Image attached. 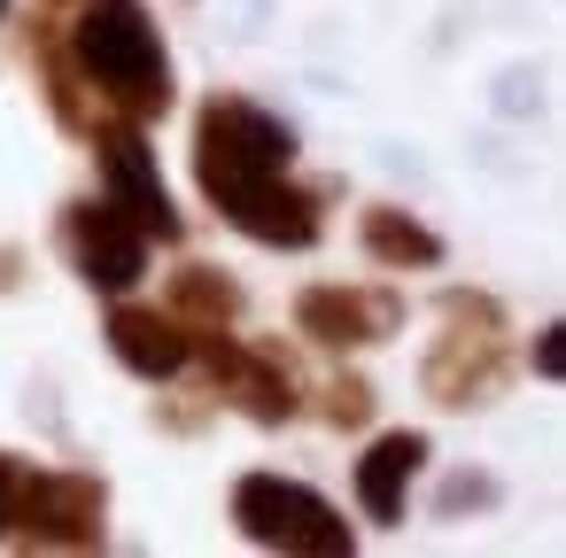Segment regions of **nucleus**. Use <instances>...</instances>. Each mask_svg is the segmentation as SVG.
Segmentation results:
<instances>
[{
  "instance_id": "f257e3e1",
  "label": "nucleus",
  "mask_w": 566,
  "mask_h": 558,
  "mask_svg": "<svg viewBox=\"0 0 566 558\" xmlns=\"http://www.w3.org/2000/svg\"><path fill=\"white\" fill-rule=\"evenodd\" d=\"M71 63L94 86V102L117 109L125 125H148V117L171 109V55H164L140 0H78Z\"/></svg>"
},
{
  "instance_id": "f03ea898",
  "label": "nucleus",
  "mask_w": 566,
  "mask_h": 558,
  "mask_svg": "<svg viewBox=\"0 0 566 558\" xmlns=\"http://www.w3.org/2000/svg\"><path fill=\"white\" fill-rule=\"evenodd\" d=\"M287 164H295V133L272 109H256L241 94L202 102V117H195V187L210 194V210H226L233 194L280 179Z\"/></svg>"
},
{
  "instance_id": "7ed1b4c3",
  "label": "nucleus",
  "mask_w": 566,
  "mask_h": 558,
  "mask_svg": "<svg viewBox=\"0 0 566 558\" xmlns=\"http://www.w3.org/2000/svg\"><path fill=\"white\" fill-rule=\"evenodd\" d=\"M233 519H241V535L249 543H264V550H303V558H349V519L318 496V488H303V481H280V473H249L241 488H233Z\"/></svg>"
},
{
  "instance_id": "20e7f679",
  "label": "nucleus",
  "mask_w": 566,
  "mask_h": 558,
  "mask_svg": "<svg viewBox=\"0 0 566 558\" xmlns=\"http://www.w3.org/2000/svg\"><path fill=\"white\" fill-rule=\"evenodd\" d=\"M504 380V318L489 295H450L442 303V341L427 357V396L465 411Z\"/></svg>"
},
{
  "instance_id": "39448f33",
  "label": "nucleus",
  "mask_w": 566,
  "mask_h": 558,
  "mask_svg": "<svg viewBox=\"0 0 566 558\" xmlns=\"http://www.w3.org/2000/svg\"><path fill=\"white\" fill-rule=\"evenodd\" d=\"M102 512H109V488L94 473H24L17 543H32V550H94Z\"/></svg>"
},
{
  "instance_id": "423d86ee",
  "label": "nucleus",
  "mask_w": 566,
  "mask_h": 558,
  "mask_svg": "<svg viewBox=\"0 0 566 558\" xmlns=\"http://www.w3.org/2000/svg\"><path fill=\"white\" fill-rule=\"evenodd\" d=\"M63 249H71L78 280L102 287V295H133L140 272H148V233L117 202H71L63 210Z\"/></svg>"
},
{
  "instance_id": "0eeeda50",
  "label": "nucleus",
  "mask_w": 566,
  "mask_h": 558,
  "mask_svg": "<svg viewBox=\"0 0 566 558\" xmlns=\"http://www.w3.org/2000/svg\"><path fill=\"white\" fill-rule=\"evenodd\" d=\"M94 148H102V179H109V202L148 233V241H179L187 225H179V210H171V194H164V171H156V148L117 117V125H102L94 133Z\"/></svg>"
},
{
  "instance_id": "6e6552de",
  "label": "nucleus",
  "mask_w": 566,
  "mask_h": 558,
  "mask_svg": "<svg viewBox=\"0 0 566 558\" xmlns=\"http://www.w3.org/2000/svg\"><path fill=\"white\" fill-rule=\"evenodd\" d=\"M295 326L326 349H365V341H388L403 326V295H388V287H311L295 303Z\"/></svg>"
},
{
  "instance_id": "1a4fd4ad",
  "label": "nucleus",
  "mask_w": 566,
  "mask_h": 558,
  "mask_svg": "<svg viewBox=\"0 0 566 558\" xmlns=\"http://www.w3.org/2000/svg\"><path fill=\"white\" fill-rule=\"evenodd\" d=\"M109 349L140 380H179L195 365V326H179L171 310H148V303H117L109 310Z\"/></svg>"
},
{
  "instance_id": "9d476101",
  "label": "nucleus",
  "mask_w": 566,
  "mask_h": 558,
  "mask_svg": "<svg viewBox=\"0 0 566 558\" xmlns=\"http://www.w3.org/2000/svg\"><path fill=\"white\" fill-rule=\"evenodd\" d=\"M226 225H241V233L264 241V249H311L326 218H318V194H303V187L280 171V179L233 194V202H226Z\"/></svg>"
},
{
  "instance_id": "9b49d317",
  "label": "nucleus",
  "mask_w": 566,
  "mask_h": 558,
  "mask_svg": "<svg viewBox=\"0 0 566 558\" xmlns=\"http://www.w3.org/2000/svg\"><path fill=\"white\" fill-rule=\"evenodd\" d=\"M419 465H427V434H411V427L380 434V442L357 457V504H365V519L396 527V519H403V488H411Z\"/></svg>"
},
{
  "instance_id": "f8f14e48",
  "label": "nucleus",
  "mask_w": 566,
  "mask_h": 558,
  "mask_svg": "<svg viewBox=\"0 0 566 558\" xmlns=\"http://www.w3.org/2000/svg\"><path fill=\"white\" fill-rule=\"evenodd\" d=\"M171 318L195 326V334H218V326L241 318V287H233L218 264H187V272L171 280Z\"/></svg>"
},
{
  "instance_id": "ddd939ff",
  "label": "nucleus",
  "mask_w": 566,
  "mask_h": 558,
  "mask_svg": "<svg viewBox=\"0 0 566 558\" xmlns=\"http://www.w3.org/2000/svg\"><path fill=\"white\" fill-rule=\"evenodd\" d=\"M365 249H373L388 272H427V264H442V241H434L419 218H403V210H365Z\"/></svg>"
},
{
  "instance_id": "4468645a",
  "label": "nucleus",
  "mask_w": 566,
  "mask_h": 558,
  "mask_svg": "<svg viewBox=\"0 0 566 558\" xmlns=\"http://www.w3.org/2000/svg\"><path fill=\"white\" fill-rule=\"evenodd\" d=\"M326 419H334V427H365V419H373V388H365L357 372H342V380L326 388Z\"/></svg>"
},
{
  "instance_id": "2eb2a0df",
  "label": "nucleus",
  "mask_w": 566,
  "mask_h": 558,
  "mask_svg": "<svg viewBox=\"0 0 566 558\" xmlns=\"http://www.w3.org/2000/svg\"><path fill=\"white\" fill-rule=\"evenodd\" d=\"M24 457H9L0 450V543H17V504H24Z\"/></svg>"
},
{
  "instance_id": "dca6fc26",
  "label": "nucleus",
  "mask_w": 566,
  "mask_h": 558,
  "mask_svg": "<svg viewBox=\"0 0 566 558\" xmlns=\"http://www.w3.org/2000/svg\"><path fill=\"white\" fill-rule=\"evenodd\" d=\"M535 372H543V380H566V318L535 334Z\"/></svg>"
},
{
  "instance_id": "f3484780",
  "label": "nucleus",
  "mask_w": 566,
  "mask_h": 558,
  "mask_svg": "<svg viewBox=\"0 0 566 558\" xmlns=\"http://www.w3.org/2000/svg\"><path fill=\"white\" fill-rule=\"evenodd\" d=\"M48 9H78V0H48Z\"/></svg>"
},
{
  "instance_id": "a211bd4d",
  "label": "nucleus",
  "mask_w": 566,
  "mask_h": 558,
  "mask_svg": "<svg viewBox=\"0 0 566 558\" xmlns=\"http://www.w3.org/2000/svg\"><path fill=\"white\" fill-rule=\"evenodd\" d=\"M0 9H9V0H0Z\"/></svg>"
}]
</instances>
